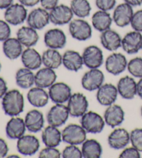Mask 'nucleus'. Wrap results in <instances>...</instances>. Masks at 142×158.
<instances>
[{
    "label": "nucleus",
    "mask_w": 142,
    "mask_h": 158,
    "mask_svg": "<svg viewBox=\"0 0 142 158\" xmlns=\"http://www.w3.org/2000/svg\"><path fill=\"white\" fill-rule=\"evenodd\" d=\"M57 80V75L53 69L42 68L35 74V85L40 88L46 89L53 85Z\"/></svg>",
    "instance_id": "nucleus-29"
},
{
    "label": "nucleus",
    "mask_w": 142,
    "mask_h": 158,
    "mask_svg": "<svg viewBox=\"0 0 142 158\" xmlns=\"http://www.w3.org/2000/svg\"><path fill=\"white\" fill-rule=\"evenodd\" d=\"M26 22L27 25L37 31L42 30L50 23L49 11L42 7L35 8L28 13Z\"/></svg>",
    "instance_id": "nucleus-8"
},
{
    "label": "nucleus",
    "mask_w": 142,
    "mask_h": 158,
    "mask_svg": "<svg viewBox=\"0 0 142 158\" xmlns=\"http://www.w3.org/2000/svg\"><path fill=\"white\" fill-rule=\"evenodd\" d=\"M28 12L26 7L20 3L13 4L4 12V19L9 24L18 26L26 20Z\"/></svg>",
    "instance_id": "nucleus-11"
},
{
    "label": "nucleus",
    "mask_w": 142,
    "mask_h": 158,
    "mask_svg": "<svg viewBox=\"0 0 142 158\" xmlns=\"http://www.w3.org/2000/svg\"><path fill=\"white\" fill-rule=\"evenodd\" d=\"M62 141L71 145H80L87 139V132L81 125L69 124L62 131Z\"/></svg>",
    "instance_id": "nucleus-4"
},
{
    "label": "nucleus",
    "mask_w": 142,
    "mask_h": 158,
    "mask_svg": "<svg viewBox=\"0 0 142 158\" xmlns=\"http://www.w3.org/2000/svg\"><path fill=\"white\" fill-rule=\"evenodd\" d=\"M130 142V133L122 127L114 129L108 137L109 146L114 150L124 149Z\"/></svg>",
    "instance_id": "nucleus-20"
},
{
    "label": "nucleus",
    "mask_w": 142,
    "mask_h": 158,
    "mask_svg": "<svg viewBox=\"0 0 142 158\" xmlns=\"http://www.w3.org/2000/svg\"><path fill=\"white\" fill-rule=\"evenodd\" d=\"M121 48L128 54H135L142 50V33L133 30L122 38Z\"/></svg>",
    "instance_id": "nucleus-17"
},
{
    "label": "nucleus",
    "mask_w": 142,
    "mask_h": 158,
    "mask_svg": "<svg viewBox=\"0 0 142 158\" xmlns=\"http://www.w3.org/2000/svg\"><path fill=\"white\" fill-rule=\"evenodd\" d=\"M26 97L30 104L37 108L45 107L50 100L48 92L45 91V89L36 86L29 89Z\"/></svg>",
    "instance_id": "nucleus-27"
},
{
    "label": "nucleus",
    "mask_w": 142,
    "mask_h": 158,
    "mask_svg": "<svg viewBox=\"0 0 142 158\" xmlns=\"http://www.w3.org/2000/svg\"><path fill=\"white\" fill-rule=\"evenodd\" d=\"M136 95L142 99V78L136 82Z\"/></svg>",
    "instance_id": "nucleus-51"
},
{
    "label": "nucleus",
    "mask_w": 142,
    "mask_h": 158,
    "mask_svg": "<svg viewBox=\"0 0 142 158\" xmlns=\"http://www.w3.org/2000/svg\"><path fill=\"white\" fill-rule=\"evenodd\" d=\"M69 32L73 39L86 41L92 36V27L83 18L73 19L69 23Z\"/></svg>",
    "instance_id": "nucleus-3"
},
{
    "label": "nucleus",
    "mask_w": 142,
    "mask_h": 158,
    "mask_svg": "<svg viewBox=\"0 0 142 158\" xmlns=\"http://www.w3.org/2000/svg\"><path fill=\"white\" fill-rule=\"evenodd\" d=\"M45 121L43 114L37 110H30L24 118L26 130L32 133L40 132L45 125Z\"/></svg>",
    "instance_id": "nucleus-25"
},
{
    "label": "nucleus",
    "mask_w": 142,
    "mask_h": 158,
    "mask_svg": "<svg viewBox=\"0 0 142 158\" xmlns=\"http://www.w3.org/2000/svg\"><path fill=\"white\" fill-rule=\"evenodd\" d=\"M62 157L63 158H82L81 149L76 145H71L68 144L62 152Z\"/></svg>",
    "instance_id": "nucleus-39"
},
{
    "label": "nucleus",
    "mask_w": 142,
    "mask_h": 158,
    "mask_svg": "<svg viewBox=\"0 0 142 158\" xmlns=\"http://www.w3.org/2000/svg\"><path fill=\"white\" fill-rule=\"evenodd\" d=\"M113 23L112 16L108 11L99 10L92 16V25L97 31L101 32L110 29Z\"/></svg>",
    "instance_id": "nucleus-30"
},
{
    "label": "nucleus",
    "mask_w": 142,
    "mask_h": 158,
    "mask_svg": "<svg viewBox=\"0 0 142 158\" xmlns=\"http://www.w3.org/2000/svg\"><path fill=\"white\" fill-rule=\"evenodd\" d=\"M40 146L39 139L31 135H23L17 141L18 151L24 156H32L36 154Z\"/></svg>",
    "instance_id": "nucleus-18"
},
{
    "label": "nucleus",
    "mask_w": 142,
    "mask_h": 158,
    "mask_svg": "<svg viewBox=\"0 0 142 158\" xmlns=\"http://www.w3.org/2000/svg\"><path fill=\"white\" fill-rule=\"evenodd\" d=\"M74 15L69 6L58 4L49 11L50 23L56 26H62L69 24L73 20Z\"/></svg>",
    "instance_id": "nucleus-13"
},
{
    "label": "nucleus",
    "mask_w": 142,
    "mask_h": 158,
    "mask_svg": "<svg viewBox=\"0 0 142 158\" xmlns=\"http://www.w3.org/2000/svg\"><path fill=\"white\" fill-rule=\"evenodd\" d=\"M130 141L132 146L142 152V128H135L130 133Z\"/></svg>",
    "instance_id": "nucleus-38"
},
{
    "label": "nucleus",
    "mask_w": 142,
    "mask_h": 158,
    "mask_svg": "<svg viewBox=\"0 0 142 158\" xmlns=\"http://www.w3.org/2000/svg\"><path fill=\"white\" fill-rule=\"evenodd\" d=\"M42 60L45 67L56 70L62 64V55L58 50L48 48L42 53Z\"/></svg>",
    "instance_id": "nucleus-33"
},
{
    "label": "nucleus",
    "mask_w": 142,
    "mask_h": 158,
    "mask_svg": "<svg viewBox=\"0 0 142 158\" xmlns=\"http://www.w3.org/2000/svg\"><path fill=\"white\" fill-rule=\"evenodd\" d=\"M13 4V0H0V9H6Z\"/></svg>",
    "instance_id": "nucleus-49"
},
{
    "label": "nucleus",
    "mask_w": 142,
    "mask_h": 158,
    "mask_svg": "<svg viewBox=\"0 0 142 158\" xmlns=\"http://www.w3.org/2000/svg\"><path fill=\"white\" fill-rule=\"evenodd\" d=\"M128 71L132 77L135 78H142V58L135 57L130 59L128 63Z\"/></svg>",
    "instance_id": "nucleus-37"
},
{
    "label": "nucleus",
    "mask_w": 142,
    "mask_h": 158,
    "mask_svg": "<svg viewBox=\"0 0 142 158\" xmlns=\"http://www.w3.org/2000/svg\"><path fill=\"white\" fill-rule=\"evenodd\" d=\"M67 36L62 29L53 28L47 30L44 35V43L48 48L61 50L67 45Z\"/></svg>",
    "instance_id": "nucleus-14"
},
{
    "label": "nucleus",
    "mask_w": 142,
    "mask_h": 158,
    "mask_svg": "<svg viewBox=\"0 0 142 158\" xmlns=\"http://www.w3.org/2000/svg\"><path fill=\"white\" fill-rule=\"evenodd\" d=\"M69 6L73 15L78 18H85L90 15L92 6L88 0H72Z\"/></svg>",
    "instance_id": "nucleus-36"
},
{
    "label": "nucleus",
    "mask_w": 142,
    "mask_h": 158,
    "mask_svg": "<svg viewBox=\"0 0 142 158\" xmlns=\"http://www.w3.org/2000/svg\"><path fill=\"white\" fill-rule=\"evenodd\" d=\"M62 65L69 71H79L84 66L82 54L73 50H66L62 54Z\"/></svg>",
    "instance_id": "nucleus-24"
},
{
    "label": "nucleus",
    "mask_w": 142,
    "mask_h": 158,
    "mask_svg": "<svg viewBox=\"0 0 142 158\" xmlns=\"http://www.w3.org/2000/svg\"><path fill=\"white\" fill-rule=\"evenodd\" d=\"M103 118L106 125L112 128H115L124 121L125 112L121 106L113 104L107 107L103 114Z\"/></svg>",
    "instance_id": "nucleus-19"
},
{
    "label": "nucleus",
    "mask_w": 142,
    "mask_h": 158,
    "mask_svg": "<svg viewBox=\"0 0 142 158\" xmlns=\"http://www.w3.org/2000/svg\"><path fill=\"white\" fill-rule=\"evenodd\" d=\"M15 82L21 89H31L35 84V74L33 70L26 67L21 68L16 72Z\"/></svg>",
    "instance_id": "nucleus-34"
},
{
    "label": "nucleus",
    "mask_w": 142,
    "mask_h": 158,
    "mask_svg": "<svg viewBox=\"0 0 142 158\" xmlns=\"http://www.w3.org/2000/svg\"><path fill=\"white\" fill-rule=\"evenodd\" d=\"M8 157H20L16 155H9V156H8Z\"/></svg>",
    "instance_id": "nucleus-52"
},
{
    "label": "nucleus",
    "mask_w": 142,
    "mask_h": 158,
    "mask_svg": "<svg viewBox=\"0 0 142 158\" xmlns=\"http://www.w3.org/2000/svg\"><path fill=\"white\" fill-rule=\"evenodd\" d=\"M59 0H40L41 7L50 11L58 5Z\"/></svg>",
    "instance_id": "nucleus-45"
},
{
    "label": "nucleus",
    "mask_w": 142,
    "mask_h": 158,
    "mask_svg": "<svg viewBox=\"0 0 142 158\" xmlns=\"http://www.w3.org/2000/svg\"><path fill=\"white\" fill-rule=\"evenodd\" d=\"M80 123L87 133L89 134H99L106 125L103 117L92 111H87L81 117Z\"/></svg>",
    "instance_id": "nucleus-2"
},
{
    "label": "nucleus",
    "mask_w": 142,
    "mask_h": 158,
    "mask_svg": "<svg viewBox=\"0 0 142 158\" xmlns=\"http://www.w3.org/2000/svg\"><path fill=\"white\" fill-rule=\"evenodd\" d=\"M18 2L25 7H34L40 4V0H18Z\"/></svg>",
    "instance_id": "nucleus-47"
},
{
    "label": "nucleus",
    "mask_w": 142,
    "mask_h": 158,
    "mask_svg": "<svg viewBox=\"0 0 142 158\" xmlns=\"http://www.w3.org/2000/svg\"><path fill=\"white\" fill-rule=\"evenodd\" d=\"M118 95V90L116 86L111 83H105L97 90L96 97L97 102L101 105L108 107L115 103Z\"/></svg>",
    "instance_id": "nucleus-16"
},
{
    "label": "nucleus",
    "mask_w": 142,
    "mask_h": 158,
    "mask_svg": "<svg viewBox=\"0 0 142 158\" xmlns=\"http://www.w3.org/2000/svg\"><path fill=\"white\" fill-rule=\"evenodd\" d=\"M124 2H125L132 7L140 6L142 5V0H124Z\"/></svg>",
    "instance_id": "nucleus-50"
},
{
    "label": "nucleus",
    "mask_w": 142,
    "mask_h": 158,
    "mask_svg": "<svg viewBox=\"0 0 142 158\" xmlns=\"http://www.w3.org/2000/svg\"><path fill=\"white\" fill-rule=\"evenodd\" d=\"M8 91V87L6 81L0 77V98H2Z\"/></svg>",
    "instance_id": "nucleus-48"
},
{
    "label": "nucleus",
    "mask_w": 142,
    "mask_h": 158,
    "mask_svg": "<svg viewBox=\"0 0 142 158\" xmlns=\"http://www.w3.org/2000/svg\"><path fill=\"white\" fill-rule=\"evenodd\" d=\"M23 66L31 70H38L42 64V55L34 48H26L21 55Z\"/></svg>",
    "instance_id": "nucleus-26"
},
{
    "label": "nucleus",
    "mask_w": 142,
    "mask_h": 158,
    "mask_svg": "<svg viewBox=\"0 0 142 158\" xmlns=\"http://www.w3.org/2000/svg\"><path fill=\"white\" fill-rule=\"evenodd\" d=\"M26 127L24 120L20 117L13 116L7 123L6 134L10 139H18L24 135Z\"/></svg>",
    "instance_id": "nucleus-28"
},
{
    "label": "nucleus",
    "mask_w": 142,
    "mask_h": 158,
    "mask_svg": "<svg viewBox=\"0 0 142 158\" xmlns=\"http://www.w3.org/2000/svg\"><path fill=\"white\" fill-rule=\"evenodd\" d=\"M17 39L25 48H33L39 41L40 36L36 29L29 26H23L18 30Z\"/></svg>",
    "instance_id": "nucleus-23"
},
{
    "label": "nucleus",
    "mask_w": 142,
    "mask_h": 158,
    "mask_svg": "<svg viewBox=\"0 0 142 158\" xmlns=\"http://www.w3.org/2000/svg\"><path fill=\"white\" fill-rule=\"evenodd\" d=\"M23 47L22 43L17 38H9L3 43V52L4 55L10 60L17 59L21 56L23 52Z\"/></svg>",
    "instance_id": "nucleus-32"
},
{
    "label": "nucleus",
    "mask_w": 142,
    "mask_h": 158,
    "mask_svg": "<svg viewBox=\"0 0 142 158\" xmlns=\"http://www.w3.org/2000/svg\"><path fill=\"white\" fill-rule=\"evenodd\" d=\"M100 42L106 50L115 52L121 48L122 38L118 32L110 28L101 33Z\"/></svg>",
    "instance_id": "nucleus-21"
},
{
    "label": "nucleus",
    "mask_w": 142,
    "mask_h": 158,
    "mask_svg": "<svg viewBox=\"0 0 142 158\" xmlns=\"http://www.w3.org/2000/svg\"><path fill=\"white\" fill-rule=\"evenodd\" d=\"M69 112L64 104H55L51 107L46 114V121L49 125L54 127H61L69 118Z\"/></svg>",
    "instance_id": "nucleus-10"
},
{
    "label": "nucleus",
    "mask_w": 142,
    "mask_h": 158,
    "mask_svg": "<svg viewBox=\"0 0 142 158\" xmlns=\"http://www.w3.org/2000/svg\"><path fill=\"white\" fill-rule=\"evenodd\" d=\"M95 4L99 10L109 12L116 6V0H95Z\"/></svg>",
    "instance_id": "nucleus-42"
},
{
    "label": "nucleus",
    "mask_w": 142,
    "mask_h": 158,
    "mask_svg": "<svg viewBox=\"0 0 142 158\" xmlns=\"http://www.w3.org/2000/svg\"><path fill=\"white\" fill-rule=\"evenodd\" d=\"M141 152H139L137 149L134 148L133 146L129 148H125L123 151L120 153V158H140Z\"/></svg>",
    "instance_id": "nucleus-44"
},
{
    "label": "nucleus",
    "mask_w": 142,
    "mask_h": 158,
    "mask_svg": "<svg viewBox=\"0 0 142 158\" xmlns=\"http://www.w3.org/2000/svg\"><path fill=\"white\" fill-rule=\"evenodd\" d=\"M42 141L46 147H57L62 142V132L58 127L49 125L42 132Z\"/></svg>",
    "instance_id": "nucleus-31"
},
{
    "label": "nucleus",
    "mask_w": 142,
    "mask_h": 158,
    "mask_svg": "<svg viewBox=\"0 0 142 158\" xmlns=\"http://www.w3.org/2000/svg\"><path fill=\"white\" fill-rule=\"evenodd\" d=\"M0 70H1V64H0Z\"/></svg>",
    "instance_id": "nucleus-54"
},
{
    "label": "nucleus",
    "mask_w": 142,
    "mask_h": 158,
    "mask_svg": "<svg viewBox=\"0 0 142 158\" xmlns=\"http://www.w3.org/2000/svg\"><path fill=\"white\" fill-rule=\"evenodd\" d=\"M133 7L125 2L116 5L114 9L112 20L116 25L124 28L130 24L134 14Z\"/></svg>",
    "instance_id": "nucleus-12"
},
{
    "label": "nucleus",
    "mask_w": 142,
    "mask_h": 158,
    "mask_svg": "<svg viewBox=\"0 0 142 158\" xmlns=\"http://www.w3.org/2000/svg\"><path fill=\"white\" fill-rule=\"evenodd\" d=\"M105 76L99 69H89L81 78V85L87 91H97L104 84Z\"/></svg>",
    "instance_id": "nucleus-7"
},
{
    "label": "nucleus",
    "mask_w": 142,
    "mask_h": 158,
    "mask_svg": "<svg viewBox=\"0 0 142 158\" xmlns=\"http://www.w3.org/2000/svg\"><path fill=\"white\" fill-rule=\"evenodd\" d=\"M9 152V146L4 139L0 138V158L5 157Z\"/></svg>",
    "instance_id": "nucleus-46"
},
{
    "label": "nucleus",
    "mask_w": 142,
    "mask_h": 158,
    "mask_svg": "<svg viewBox=\"0 0 142 158\" xmlns=\"http://www.w3.org/2000/svg\"><path fill=\"white\" fill-rule=\"evenodd\" d=\"M84 66L89 69H99L104 62L101 49L97 45H89L84 49L82 54Z\"/></svg>",
    "instance_id": "nucleus-6"
},
{
    "label": "nucleus",
    "mask_w": 142,
    "mask_h": 158,
    "mask_svg": "<svg viewBox=\"0 0 142 158\" xmlns=\"http://www.w3.org/2000/svg\"><path fill=\"white\" fill-rule=\"evenodd\" d=\"M40 158H60L62 157V152L56 147H46L40 151L38 154Z\"/></svg>",
    "instance_id": "nucleus-40"
},
{
    "label": "nucleus",
    "mask_w": 142,
    "mask_h": 158,
    "mask_svg": "<svg viewBox=\"0 0 142 158\" xmlns=\"http://www.w3.org/2000/svg\"><path fill=\"white\" fill-rule=\"evenodd\" d=\"M119 94L125 100H132L136 95V81L130 76L120 78L116 85Z\"/></svg>",
    "instance_id": "nucleus-22"
},
{
    "label": "nucleus",
    "mask_w": 142,
    "mask_h": 158,
    "mask_svg": "<svg viewBox=\"0 0 142 158\" xmlns=\"http://www.w3.org/2000/svg\"><path fill=\"white\" fill-rule=\"evenodd\" d=\"M130 26L133 30L142 33V9L134 13Z\"/></svg>",
    "instance_id": "nucleus-41"
},
{
    "label": "nucleus",
    "mask_w": 142,
    "mask_h": 158,
    "mask_svg": "<svg viewBox=\"0 0 142 158\" xmlns=\"http://www.w3.org/2000/svg\"><path fill=\"white\" fill-rule=\"evenodd\" d=\"M67 107L71 116L73 118H81L88 110L89 102L84 94L75 93L72 94L69 98Z\"/></svg>",
    "instance_id": "nucleus-5"
},
{
    "label": "nucleus",
    "mask_w": 142,
    "mask_h": 158,
    "mask_svg": "<svg viewBox=\"0 0 142 158\" xmlns=\"http://www.w3.org/2000/svg\"><path fill=\"white\" fill-rule=\"evenodd\" d=\"M127 59L124 54L113 52L105 59V67L108 73L113 75H119L127 69Z\"/></svg>",
    "instance_id": "nucleus-9"
},
{
    "label": "nucleus",
    "mask_w": 142,
    "mask_h": 158,
    "mask_svg": "<svg viewBox=\"0 0 142 158\" xmlns=\"http://www.w3.org/2000/svg\"><path fill=\"white\" fill-rule=\"evenodd\" d=\"M2 105L6 115L10 117L18 116L24 111V98L23 95L17 89L7 91L2 98Z\"/></svg>",
    "instance_id": "nucleus-1"
},
{
    "label": "nucleus",
    "mask_w": 142,
    "mask_h": 158,
    "mask_svg": "<svg viewBox=\"0 0 142 158\" xmlns=\"http://www.w3.org/2000/svg\"><path fill=\"white\" fill-rule=\"evenodd\" d=\"M140 113H141V116L142 117V106H141V110H140Z\"/></svg>",
    "instance_id": "nucleus-53"
},
{
    "label": "nucleus",
    "mask_w": 142,
    "mask_h": 158,
    "mask_svg": "<svg viewBox=\"0 0 142 158\" xmlns=\"http://www.w3.org/2000/svg\"><path fill=\"white\" fill-rule=\"evenodd\" d=\"M50 100L55 104H64L67 102L72 96V89L65 82H55L49 88Z\"/></svg>",
    "instance_id": "nucleus-15"
},
{
    "label": "nucleus",
    "mask_w": 142,
    "mask_h": 158,
    "mask_svg": "<svg viewBox=\"0 0 142 158\" xmlns=\"http://www.w3.org/2000/svg\"><path fill=\"white\" fill-rule=\"evenodd\" d=\"M81 151L84 158H99L102 155L103 148L100 142L94 139H90L82 143Z\"/></svg>",
    "instance_id": "nucleus-35"
},
{
    "label": "nucleus",
    "mask_w": 142,
    "mask_h": 158,
    "mask_svg": "<svg viewBox=\"0 0 142 158\" xmlns=\"http://www.w3.org/2000/svg\"><path fill=\"white\" fill-rule=\"evenodd\" d=\"M11 29L6 20H0V41H4L10 37Z\"/></svg>",
    "instance_id": "nucleus-43"
}]
</instances>
